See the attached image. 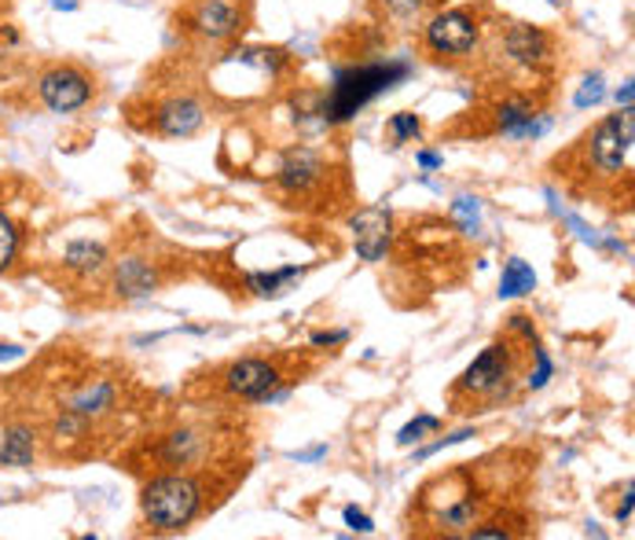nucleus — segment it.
Wrapping results in <instances>:
<instances>
[{
    "instance_id": "obj_1",
    "label": "nucleus",
    "mask_w": 635,
    "mask_h": 540,
    "mask_svg": "<svg viewBox=\"0 0 635 540\" xmlns=\"http://www.w3.org/2000/svg\"><path fill=\"white\" fill-rule=\"evenodd\" d=\"M199 504H203V493L199 485L184 475H163L155 478L144 496H140V507H144V518L163 533H177L184 529L191 518L199 515Z\"/></svg>"
},
{
    "instance_id": "obj_2",
    "label": "nucleus",
    "mask_w": 635,
    "mask_h": 540,
    "mask_svg": "<svg viewBox=\"0 0 635 540\" xmlns=\"http://www.w3.org/2000/svg\"><path fill=\"white\" fill-rule=\"evenodd\" d=\"M408 74L405 63H386V67H360V70H349L335 82V93H331L327 107H324V118L327 122H346L368 104L375 99L379 93L393 88V82Z\"/></svg>"
},
{
    "instance_id": "obj_3",
    "label": "nucleus",
    "mask_w": 635,
    "mask_h": 540,
    "mask_svg": "<svg viewBox=\"0 0 635 540\" xmlns=\"http://www.w3.org/2000/svg\"><path fill=\"white\" fill-rule=\"evenodd\" d=\"M635 140V125H632V107H624L621 115H610L595 125L591 133V163L602 177H618L624 163H628Z\"/></svg>"
},
{
    "instance_id": "obj_4",
    "label": "nucleus",
    "mask_w": 635,
    "mask_h": 540,
    "mask_svg": "<svg viewBox=\"0 0 635 540\" xmlns=\"http://www.w3.org/2000/svg\"><path fill=\"white\" fill-rule=\"evenodd\" d=\"M37 96H41V104L48 111L70 115L93 99V82H88V74H82L77 67H52L48 74H41V82H37Z\"/></svg>"
},
{
    "instance_id": "obj_5",
    "label": "nucleus",
    "mask_w": 635,
    "mask_h": 540,
    "mask_svg": "<svg viewBox=\"0 0 635 540\" xmlns=\"http://www.w3.org/2000/svg\"><path fill=\"white\" fill-rule=\"evenodd\" d=\"M511 372H514V360H511V349L507 346H489L474 364L463 372V389L470 394H481V397H507L511 394Z\"/></svg>"
},
{
    "instance_id": "obj_6",
    "label": "nucleus",
    "mask_w": 635,
    "mask_h": 540,
    "mask_svg": "<svg viewBox=\"0 0 635 540\" xmlns=\"http://www.w3.org/2000/svg\"><path fill=\"white\" fill-rule=\"evenodd\" d=\"M478 45V19L470 12H441L427 26V48L438 56H467Z\"/></svg>"
},
{
    "instance_id": "obj_7",
    "label": "nucleus",
    "mask_w": 635,
    "mask_h": 540,
    "mask_svg": "<svg viewBox=\"0 0 635 540\" xmlns=\"http://www.w3.org/2000/svg\"><path fill=\"white\" fill-rule=\"evenodd\" d=\"M225 383L236 397H247V401H268V397H276L279 372L268 364V360L247 357V360H236V364L228 368Z\"/></svg>"
},
{
    "instance_id": "obj_8",
    "label": "nucleus",
    "mask_w": 635,
    "mask_h": 540,
    "mask_svg": "<svg viewBox=\"0 0 635 540\" xmlns=\"http://www.w3.org/2000/svg\"><path fill=\"white\" fill-rule=\"evenodd\" d=\"M352 228V243H357V254L364 262H379L390 247V209L382 206H368L360 209L357 217L349 221Z\"/></svg>"
},
{
    "instance_id": "obj_9",
    "label": "nucleus",
    "mask_w": 635,
    "mask_h": 540,
    "mask_svg": "<svg viewBox=\"0 0 635 540\" xmlns=\"http://www.w3.org/2000/svg\"><path fill=\"white\" fill-rule=\"evenodd\" d=\"M239 23H243V15H239L236 0H199L195 12H191V26L209 41H225V37L236 34Z\"/></svg>"
},
{
    "instance_id": "obj_10",
    "label": "nucleus",
    "mask_w": 635,
    "mask_h": 540,
    "mask_svg": "<svg viewBox=\"0 0 635 540\" xmlns=\"http://www.w3.org/2000/svg\"><path fill=\"white\" fill-rule=\"evenodd\" d=\"M199 125H203V107H199L195 99H188V96L169 99V104L158 107V115H155V129L169 140L199 133Z\"/></svg>"
},
{
    "instance_id": "obj_11",
    "label": "nucleus",
    "mask_w": 635,
    "mask_h": 540,
    "mask_svg": "<svg viewBox=\"0 0 635 540\" xmlns=\"http://www.w3.org/2000/svg\"><path fill=\"white\" fill-rule=\"evenodd\" d=\"M503 48H507V56L518 59V63L540 67V63H548V56H551V37L543 34L540 26L522 23V26L507 29V37H503Z\"/></svg>"
},
{
    "instance_id": "obj_12",
    "label": "nucleus",
    "mask_w": 635,
    "mask_h": 540,
    "mask_svg": "<svg viewBox=\"0 0 635 540\" xmlns=\"http://www.w3.org/2000/svg\"><path fill=\"white\" fill-rule=\"evenodd\" d=\"M115 287H118V295H125V298H144V295H155L158 276H155V268L147 262H140V257H125V262H118L115 268Z\"/></svg>"
},
{
    "instance_id": "obj_13",
    "label": "nucleus",
    "mask_w": 635,
    "mask_h": 540,
    "mask_svg": "<svg viewBox=\"0 0 635 540\" xmlns=\"http://www.w3.org/2000/svg\"><path fill=\"white\" fill-rule=\"evenodd\" d=\"M324 177V163H320L312 152H290L284 169H279V184L287 188V192H305L316 180Z\"/></svg>"
},
{
    "instance_id": "obj_14",
    "label": "nucleus",
    "mask_w": 635,
    "mask_h": 540,
    "mask_svg": "<svg viewBox=\"0 0 635 540\" xmlns=\"http://www.w3.org/2000/svg\"><path fill=\"white\" fill-rule=\"evenodd\" d=\"M34 434H29L26 427H15L4 434V442H0V464L4 467H29L34 464Z\"/></svg>"
},
{
    "instance_id": "obj_15",
    "label": "nucleus",
    "mask_w": 635,
    "mask_h": 540,
    "mask_svg": "<svg viewBox=\"0 0 635 540\" xmlns=\"http://www.w3.org/2000/svg\"><path fill=\"white\" fill-rule=\"evenodd\" d=\"M537 287V273L522 262V257H507L503 265V276H500V298H522Z\"/></svg>"
},
{
    "instance_id": "obj_16",
    "label": "nucleus",
    "mask_w": 635,
    "mask_h": 540,
    "mask_svg": "<svg viewBox=\"0 0 635 540\" xmlns=\"http://www.w3.org/2000/svg\"><path fill=\"white\" fill-rule=\"evenodd\" d=\"M63 262L67 268H74V273H96V268H104L107 262V250L99 243H88V239H74V243L63 250Z\"/></svg>"
},
{
    "instance_id": "obj_17",
    "label": "nucleus",
    "mask_w": 635,
    "mask_h": 540,
    "mask_svg": "<svg viewBox=\"0 0 635 540\" xmlns=\"http://www.w3.org/2000/svg\"><path fill=\"white\" fill-rule=\"evenodd\" d=\"M298 276H301V268L290 265V268H276V273H250L247 284L257 298H279V295H287V287L295 284Z\"/></svg>"
},
{
    "instance_id": "obj_18",
    "label": "nucleus",
    "mask_w": 635,
    "mask_h": 540,
    "mask_svg": "<svg viewBox=\"0 0 635 540\" xmlns=\"http://www.w3.org/2000/svg\"><path fill=\"white\" fill-rule=\"evenodd\" d=\"M115 405V389H110V383H96V386H88V389H82V394L74 397V412L77 416H96V412H104V408H110Z\"/></svg>"
},
{
    "instance_id": "obj_19",
    "label": "nucleus",
    "mask_w": 635,
    "mask_h": 540,
    "mask_svg": "<svg viewBox=\"0 0 635 540\" xmlns=\"http://www.w3.org/2000/svg\"><path fill=\"white\" fill-rule=\"evenodd\" d=\"M166 459L173 467H188V464H195L199 459V437L191 434V430H180V434H173L166 442Z\"/></svg>"
},
{
    "instance_id": "obj_20",
    "label": "nucleus",
    "mask_w": 635,
    "mask_h": 540,
    "mask_svg": "<svg viewBox=\"0 0 635 540\" xmlns=\"http://www.w3.org/2000/svg\"><path fill=\"white\" fill-rule=\"evenodd\" d=\"M390 133H393V144H408V140H416V136L422 133L419 115H411V111L393 115V118H390Z\"/></svg>"
},
{
    "instance_id": "obj_21",
    "label": "nucleus",
    "mask_w": 635,
    "mask_h": 540,
    "mask_svg": "<svg viewBox=\"0 0 635 540\" xmlns=\"http://www.w3.org/2000/svg\"><path fill=\"white\" fill-rule=\"evenodd\" d=\"M452 217L467 228V232H478V225H481V206H478V199H470V195H463L452 203Z\"/></svg>"
},
{
    "instance_id": "obj_22",
    "label": "nucleus",
    "mask_w": 635,
    "mask_h": 540,
    "mask_svg": "<svg viewBox=\"0 0 635 540\" xmlns=\"http://www.w3.org/2000/svg\"><path fill=\"white\" fill-rule=\"evenodd\" d=\"M532 357H537V372H529L526 386H529V389H540V386H548V379L554 375V364H551L548 349H543V346L537 343V338H532Z\"/></svg>"
},
{
    "instance_id": "obj_23",
    "label": "nucleus",
    "mask_w": 635,
    "mask_h": 540,
    "mask_svg": "<svg viewBox=\"0 0 635 540\" xmlns=\"http://www.w3.org/2000/svg\"><path fill=\"white\" fill-rule=\"evenodd\" d=\"M438 427H441V419H438V416H419V419H411L408 427H400L397 445H411V442H419L422 434H430V430H438Z\"/></svg>"
},
{
    "instance_id": "obj_24",
    "label": "nucleus",
    "mask_w": 635,
    "mask_h": 540,
    "mask_svg": "<svg viewBox=\"0 0 635 540\" xmlns=\"http://www.w3.org/2000/svg\"><path fill=\"white\" fill-rule=\"evenodd\" d=\"M15 250H19V232H15V225L8 221L4 214H0V268L12 265Z\"/></svg>"
},
{
    "instance_id": "obj_25",
    "label": "nucleus",
    "mask_w": 635,
    "mask_h": 540,
    "mask_svg": "<svg viewBox=\"0 0 635 540\" xmlns=\"http://www.w3.org/2000/svg\"><path fill=\"white\" fill-rule=\"evenodd\" d=\"M602 96H607V88H602V74L584 77V85H580V93H577V107H580V111H584V107H595Z\"/></svg>"
},
{
    "instance_id": "obj_26",
    "label": "nucleus",
    "mask_w": 635,
    "mask_h": 540,
    "mask_svg": "<svg viewBox=\"0 0 635 540\" xmlns=\"http://www.w3.org/2000/svg\"><path fill=\"white\" fill-rule=\"evenodd\" d=\"M346 526L357 529V533H371V529H375V523H371L364 512H357V507H346Z\"/></svg>"
},
{
    "instance_id": "obj_27",
    "label": "nucleus",
    "mask_w": 635,
    "mask_h": 540,
    "mask_svg": "<svg viewBox=\"0 0 635 540\" xmlns=\"http://www.w3.org/2000/svg\"><path fill=\"white\" fill-rule=\"evenodd\" d=\"M467 437H474V430H459V434H452V437H445V442H438V445H430V448H422V459L427 456H433V453H441V448H448V445H459V442H467Z\"/></svg>"
},
{
    "instance_id": "obj_28",
    "label": "nucleus",
    "mask_w": 635,
    "mask_h": 540,
    "mask_svg": "<svg viewBox=\"0 0 635 540\" xmlns=\"http://www.w3.org/2000/svg\"><path fill=\"white\" fill-rule=\"evenodd\" d=\"M346 332H316L312 335V346H338V343H346Z\"/></svg>"
},
{
    "instance_id": "obj_29",
    "label": "nucleus",
    "mask_w": 635,
    "mask_h": 540,
    "mask_svg": "<svg viewBox=\"0 0 635 540\" xmlns=\"http://www.w3.org/2000/svg\"><path fill=\"white\" fill-rule=\"evenodd\" d=\"M632 504H635V500H632V485H628V493H624V504H621V512H618V523H628V518H632Z\"/></svg>"
},
{
    "instance_id": "obj_30",
    "label": "nucleus",
    "mask_w": 635,
    "mask_h": 540,
    "mask_svg": "<svg viewBox=\"0 0 635 540\" xmlns=\"http://www.w3.org/2000/svg\"><path fill=\"white\" fill-rule=\"evenodd\" d=\"M419 166L438 169V166H441V155H433V152H419Z\"/></svg>"
},
{
    "instance_id": "obj_31",
    "label": "nucleus",
    "mask_w": 635,
    "mask_h": 540,
    "mask_svg": "<svg viewBox=\"0 0 635 540\" xmlns=\"http://www.w3.org/2000/svg\"><path fill=\"white\" fill-rule=\"evenodd\" d=\"M618 104H621V107H632V82H624V85L618 88Z\"/></svg>"
},
{
    "instance_id": "obj_32",
    "label": "nucleus",
    "mask_w": 635,
    "mask_h": 540,
    "mask_svg": "<svg viewBox=\"0 0 635 540\" xmlns=\"http://www.w3.org/2000/svg\"><path fill=\"white\" fill-rule=\"evenodd\" d=\"M52 8H56V12H74V0H52Z\"/></svg>"
},
{
    "instance_id": "obj_33",
    "label": "nucleus",
    "mask_w": 635,
    "mask_h": 540,
    "mask_svg": "<svg viewBox=\"0 0 635 540\" xmlns=\"http://www.w3.org/2000/svg\"><path fill=\"white\" fill-rule=\"evenodd\" d=\"M0 357H19L15 346H0Z\"/></svg>"
}]
</instances>
